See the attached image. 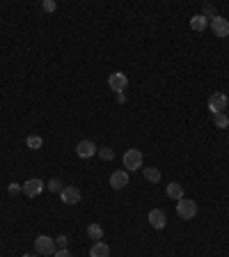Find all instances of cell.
<instances>
[{
	"label": "cell",
	"mask_w": 229,
	"mask_h": 257,
	"mask_svg": "<svg viewBox=\"0 0 229 257\" xmlns=\"http://www.w3.org/2000/svg\"><path fill=\"white\" fill-rule=\"evenodd\" d=\"M34 250H37V255L48 257V255H55V250H58V243H55V239H50V236L39 234L37 239H34Z\"/></svg>",
	"instance_id": "obj_2"
},
{
	"label": "cell",
	"mask_w": 229,
	"mask_h": 257,
	"mask_svg": "<svg viewBox=\"0 0 229 257\" xmlns=\"http://www.w3.org/2000/svg\"><path fill=\"white\" fill-rule=\"evenodd\" d=\"M204 17H206V19L218 17V14H216V7H213V5H204Z\"/></svg>",
	"instance_id": "obj_22"
},
{
	"label": "cell",
	"mask_w": 229,
	"mask_h": 257,
	"mask_svg": "<svg viewBox=\"0 0 229 257\" xmlns=\"http://www.w3.org/2000/svg\"><path fill=\"white\" fill-rule=\"evenodd\" d=\"M46 186H48V191H53V193H62V188H64V186H62V181L58 179V177H55V179H50Z\"/></svg>",
	"instance_id": "obj_19"
},
{
	"label": "cell",
	"mask_w": 229,
	"mask_h": 257,
	"mask_svg": "<svg viewBox=\"0 0 229 257\" xmlns=\"http://www.w3.org/2000/svg\"><path fill=\"white\" fill-rule=\"evenodd\" d=\"M229 106V97L224 92H216L208 97V110H211L213 115H218V113H224Z\"/></svg>",
	"instance_id": "obj_4"
},
{
	"label": "cell",
	"mask_w": 229,
	"mask_h": 257,
	"mask_svg": "<svg viewBox=\"0 0 229 257\" xmlns=\"http://www.w3.org/2000/svg\"><path fill=\"white\" fill-rule=\"evenodd\" d=\"M55 257H74V255H71L69 248H58V250H55Z\"/></svg>",
	"instance_id": "obj_23"
},
{
	"label": "cell",
	"mask_w": 229,
	"mask_h": 257,
	"mask_svg": "<svg viewBox=\"0 0 229 257\" xmlns=\"http://www.w3.org/2000/svg\"><path fill=\"white\" fill-rule=\"evenodd\" d=\"M142 161H144V156H142L140 149L131 147V149H126L124 156H122V163H124V170L126 172H136V170L142 168Z\"/></svg>",
	"instance_id": "obj_1"
},
{
	"label": "cell",
	"mask_w": 229,
	"mask_h": 257,
	"mask_svg": "<svg viewBox=\"0 0 229 257\" xmlns=\"http://www.w3.org/2000/svg\"><path fill=\"white\" fill-rule=\"evenodd\" d=\"M60 197L64 204H78L80 202V191H78L76 186H64L60 193Z\"/></svg>",
	"instance_id": "obj_11"
},
{
	"label": "cell",
	"mask_w": 229,
	"mask_h": 257,
	"mask_svg": "<svg viewBox=\"0 0 229 257\" xmlns=\"http://www.w3.org/2000/svg\"><path fill=\"white\" fill-rule=\"evenodd\" d=\"M213 124L218 126V129H227V126H229L227 113H218V115H213Z\"/></svg>",
	"instance_id": "obj_18"
},
{
	"label": "cell",
	"mask_w": 229,
	"mask_h": 257,
	"mask_svg": "<svg viewBox=\"0 0 229 257\" xmlns=\"http://www.w3.org/2000/svg\"><path fill=\"white\" fill-rule=\"evenodd\" d=\"M108 85L112 88V92L122 94L126 88H128V76H126V74H122V71H114V74H110V76H108Z\"/></svg>",
	"instance_id": "obj_6"
},
{
	"label": "cell",
	"mask_w": 229,
	"mask_h": 257,
	"mask_svg": "<svg viewBox=\"0 0 229 257\" xmlns=\"http://www.w3.org/2000/svg\"><path fill=\"white\" fill-rule=\"evenodd\" d=\"M46 188V184L42 179H37V177H32V179H28L23 181V193H26L28 197H37L42 195V191Z\"/></svg>",
	"instance_id": "obj_7"
},
{
	"label": "cell",
	"mask_w": 229,
	"mask_h": 257,
	"mask_svg": "<svg viewBox=\"0 0 229 257\" xmlns=\"http://www.w3.org/2000/svg\"><path fill=\"white\" fill-rule=\"evenodd\" d=\"M98 156H101L104 161H112L114 159V152L110 147H101V149H98Z\"/></svg>",
	"instance_id": "obj_20"
},
{
	"label": "cell",
	"mask_w": 229,
	"mask_h": 257,
	"mask_svg": "<svg viewBox=\"0 0 229 257\" xmlns=\"http://www.w3.org/2000/svg\"><path fill=\"white\" fill-rule=\"evenodd\" d=\"M76 154H78V159H92L94 154H96V145L92 140H80L76 145Z\"/></svg>",
	"instance_id": "obj_9"
},
{
	"label": "cell",
	"mask_w": 229,
	"mask_h": 257,
	"mask_svg": "<svg viewBox=\"0 0 229 257\" xmlns=\"http://www.w3.org/2000/svg\"><path fill=\"white\" fill-rule=\"evenodd\" d=\"M208 28H211V33L216 35V37H229V19L224 17H213L211 21H208Z\"/></svg>",
	"instance_id": "obj_5"
},
{
	"label": "cell",
	"mask_w": 229,
	"mask_h": 257,
	"mask_svg": "<svg viewBox=\"0 0 229 257\" xmlns=\"http://www.w3.org/2000/svg\"><path fill=\"white\" fill-rule=\"evenodd\" d=\"M21 191H23V186H18V184H10V193L16 195V193H21Z\"/></svg>",
	"instance_id": "obj_25"
},
{
	"label": "cell",
	"mask_w": 229,
	"mask_h": 257,
	"mask_svg": "<svg viewBox=\"0 0 229 257\" xmlns=\"http://www.w3.org/2000/svg\"><path fill=\"white\" fill-rule=\"evenodd\" d=\"M26 145L30 149H42V147H44V138H42V136H34V133H32V136H28Z\"/></svg>",
	"instance_id": "obj_17"
},
{
	"label": "cell",
	"mask_w": 229,
	"mask_h": 257,
	"mask_svg": "<svg viewBox=\"0 0 229 257\" xmlns=\"http://www.w3.org/2000/svg\"><path fill=\"white\" fill-rule=\"evenodd\" d=\"M147 218H149V225H152L154 230H163L165 225H168V216H165L163 209H152Z\"/></svg>",
	"instance_id": "obj_8"
},
{
	"label": "cell",
	"mask_w": 229,
	"mask_h": 257,
	"mask_svg": "<svg viewBox=\"0 0 229 257\" xmlns=\"http://www.w3.org/2000/svg\"><path fill=\"white\" fill-rule=\"evenodd\" d=\"M176 216L184 220H190L197 216V202L195 200H188V197H181L176 202Z\"/></svg>",
	"instance_id": "obj_3"
},
{
	"label": "cell",
	"mask_w": 229,
	"mask_h": 257,
	"mask_svg": "<svg viewBox=\"0 0 229 257\" xmlns=\"http://www.w3.org/2000/svg\"><path fill=\"white\" fill-rule=\"evenodd\" d=\"M42 10L44 12H55L58 10V3H53V0H44V3H42Z\"/></svg>",
	"instance_id": "obj_21"
},
{
	"label": "cell",
	"mask_w": 229,
	"mask_h": 257,
	"mask_svg": "<svg viewBox=\"0 0 229 257\" xmlns=\"http://www.w3.org/2000/svg\"><path fill=\"white\" fill-rule=\"evenodd\" d=\"M66 236L64 234H60V236H55V243H58V248H66Z\"/></svg>",
	"instance_id": "obj_24"
},
{
	"label": "cell",
	"mask_w": 229,
	"mask_h": 257,
	"mask_svg": "<svg viewBox=\"0 0 229 257\" xmlns=\"http://www.w3.org/2000/svg\"><path fill=\"white\" fill-rule=\"evenodd\" d=\"M208 28V19L204 17V14H195V17L190 19V30H195V33H204Z\"/></svg>",
	"instance_id": "obj_14"
},
{
	"label": "cell",
	"mask_w": 229,
	"mask_h": 257,
	"mask_svg": "<svg viewBox=\"0 0 229 257\" xmlns=\"http://www.w3.org/2000/svg\"><path fill=\"white\" fill-rule=\"evenodd\" d=\"M165 195H168L170 200H176V202H179L181 197H186L184 195V186H181L179 181H170L168 186H165Z\"/></svg>",
	"instance_id": "obj_12"
},
{
	"label": "cell",
	"mask_w": 229,
	"mask_h": 257,
	"mask_svg": "<svg viewBox=\"0 0 229 257\" xmlns=\"http://www.w3.org/2000/svg\"><path fill=\"white\" fill-rule=\"evenodd\" d=\"M88 236L94 239V241H101L104 239V227H101L98 223H90L88 225Z\"/></svg>",
	"instance_id": "obj_15"
},
{
	"label": "cell",
	"mask_w": 229,
	"mask_h": 257,
	"mask_svg": "<svg viewBox=\"0 0 229 257\" xmlns=\"http://www.w3.org/2000/svg\"><path fill=\"white\" fill-rule=\"evenodd\" d=\"M23 257H37V255H34V252H26V255H23Z\"/></svg>",
	"instance_id": "obj_26"
},
{
	"label": "cell",
	"mask_w": 229,
	"mask_h": 257,
	"mask_svg": "<svg viewBox=\"0 0 229 257\" xmlns=\"http://www.w3.org/2000/svg\"><path fill=\"white\" fill-rule=\"evenodd\" d=\"M126 184H128V172H126V170H114L112 175H110V186H112L114 191H122Z\"/></svg>",
	"instance_id": "obj_10"
},
{
	"label": "cell",
	"mask_w": 229,
	"mask_h": 257,
	"mask_svg": "<svg viewBox=\"0 0 229 257\" xmlns=\"http://www.w3.org/2000/svg\"><path fill=\"white\" fill-rule=\"evenodd\" d=\"M90 257H110V246L104 241H94L90 248Z\"/></svg>",
	"instance_id": "obj_13"
},
{
	"label": "cell",
	"mask_w": 229,
	"mask_h": 257,
	"mask_svg": "<svg viewBox=\"0 0 229 257\" xmlns=\"http://www.w3.org/2000/svg\"><path fill=\"white\" fill-rule=\"evenodd\" d=\"M144 177H147V181L156 184V181H160V170L154 168V165H149V168H144Z\"/></svg>",
	"instance_id": "obj_16"
}]
</instances>
